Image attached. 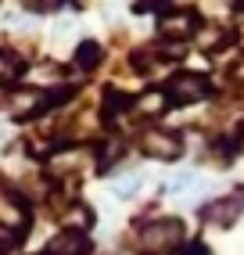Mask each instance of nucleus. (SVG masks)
<instances>
[{
  "label": "nucleus",
  "mask_w": 244,
  "mask_h": 255,
  "mask_svg": "<svg viewBox=\"0 0 244 255\" xmlns=\"http://www.w3.org/2000/svg\"><path fill=\"white\" fill-rule=\"evenodd\" d=\"M208 94H212L208 79L194 76V72H176L169 79V87H165V97L172 101V105H194V101H205Z\"/></svg>",
  "instance_id": "obj_2"
},
{
  "label": "nucleus",
  "mask_w": 244,
  "mask_h": 255,
  "mask_svg": "<svg viewBox=\"0 0 244 255\" xmlns=\"http://www.w3.org/2000/svg\"><path fill=\"white\" fill-rule=\"evenodd\" d=\"M198 187H201V180H198V173H190V169L169 176V194H190V191H198Z\"/></svg>",
  "instance_id": "obj_9"
},
{
  "label": "nucleus",
  "mask_w": 244,
  "mask_h": 255,
  "mask_svg": "<svg viewBox=\"0 0 244 255\" xmlns=\"http://www.w3.org/2000/svg\"><path fill=\"white\" fill-rule=\"evenodd\" d=\"M140 187H144L140 176H122V180L112 183V194H115V198H133L136 191H140Z\"/></svg>",
  "instance_id": "obj_11"
},
{
  "label": "nucleus",
  "mask_w": 244,
  "mask_h": 255,
  "mask_svg": "<svg viewBox=\"0 0 244 255\" xmlns=\"http://www.w3.org/2000/svg\"><path fill=\"white\" fill-rule=\"evenodd\" d=\"M165 105H169V97H165V94H144L140 101H136V108L147 112V115H162Z\"/></svg>",
  "instance_id": "obj_12"
},
{
  "label": "nucleus",
  "mask_w": 244,
  "mask_h": 255,
  "mask_svg": "<svg viewBox=\"0 0 244 255\" xmlns=\"http://www.w3.org/2000/svg\"><path fill=\"white\" fill-rule=\"evenodd\" d=\"M241 212H244V191H234V194L212 201V205H205V223H212V227H230Z\"/></svg>",
  "instance_id": "obj_5"
},
{
  "label": "nucleus",
  "mask_w": 244,
  "mask_h": 255,
  "mask_svg": "<svg viewBox=\"0 0 244 255\" xmlns=\"http://www.w3.org/2000/svg\"><path fill=\"white\" fill-rule=\"evenodd\" d=\"M180 255H208V252H205L201 245H183V252H180Z\"/></svg>",
  "instance_id": "obj_15"
},
{
  "label": "nucleus",
  "mask_w": 244,
  "mask_h": 255,
  "mask_svg": "<svg viewBox=\"0 0 244 255\" xmlns=\"http://www.w3.org/2000/svg\"><path fill=\"white\" fill-rule=\"evenodd\" d=\"M198 29V14L194 11H162V18H158V36L162 40H183L190 36V32Z\"/></svg>",
  "instance_id": "obj_4"
},
{
  "label": "nucleus",
  "mask_w": 244,
  "mask_h": 255,
  "mask_svg": "<svg viewBox=\"0 0 244 255\" xmlns=\"http://www.w3.org/2000/svg\"><path fill=\"white\" fill-rule=\"evenodd\" d=\"M25 72V65L18 61V54H11V50L0 47V83H11V79H18Z\"/></svg>",
  "instance_id": "obj_8"
},
{
  "label": "nucleus",
  "mask_w": 244,
  "mask_h": 255,
  "mask_svg": "<svg viewBox=\"0 0 244 255\" xmlns=\"http://www.w3.org/2000/svg\"><path fill=\"white\" fill-rule=\"evenodd\" d=\"M241 147H244V137H241Z\"/></svg>",
  "instance_id": "obj_16"
},
{
  "label": "nucleus",
  "mask_w": 244,
  "mask_h": 255,
  "mask_svg": "<svg viewBox=\"0 0 244 255\" xmlns=\"http://www.w3.org/2000/svg\"><path fill=\"white\" fill-rule=\"evenodd\" d=\"M90 252V241H86L83 230H65L58 237H50V245L43 255H86Z\"/></svg>",
  "instance_id": "obj_7"
},
{
  "label": "nucleus",
  "mask_w": 244,
  "mask_h": 255,
  "mask_svg": "<svg viewBox=\"0 0 244 255\" xmlns=\"http://www.w3.org/2000/svg\"><path fill=\"white\" fill-rule=\"evenodd\" d=\"M97 61H101V43L97 40H83L79 50H76V65L79 69H94Z\"/></svg>",
  "instance_id": "obj_10"
},
{
  "label": "nucleus",
  "mask_w": 244,
  "mask_h": 255,
  "mask_svg": "<svg viewBox=\"0 0 244 255\" xmlns=\"http://www.w3.org/2000/svg\"><path fill=\"white\" fill-rule=\"evenodd\" d=\"M144 147H147V155L154 158H176L180 151H183V140L176 137V133H169V129H151L147 137H144Z\"/></svg>",
  "instance_id": "obj_6"
},
{
  "label": "nucleus",
  "mask_w": 244,
  "mask_h": 255,
  "mask_svg": "<svg viewBox=\"0 0 244 255\" xmlns=\"http://www.w3.org/2000/svg\"><path fill=\"white\" fill-rule=\"evenodd\" d=\"M61 97H65V90L50 94V97H43L40 90H18V94H11V101H7V112H11V119H32V115H40L43 108L58 105Z\"/></svg>",
  "instance_id": "obj_3"
},
{
  "label": "nucleus",
  "mask_w": 244,
  "mask_h": 255,
  "mask_svg": "<svg viewBox=\"0 0 244 255\" xmlns=\"http://www.w3.org/2000/svg\"><path fill=\"white\" fill-rule=\"evenodd\" d=\"M0 223H14V227H22V223H25V212H22V205L0 201Z\"/></svg>",
  "instance_id": "obj_13"
},
{
  "label": "nucleus",
  "mask_w": 244,
  "mask_h": 255,
  "mask_svg": "<svg viewBox=\"0 0 244 255\" xmlns=\"http://www.w3.org/2000/svg\"><path fill=\"white\" fill-rule=\"evenodd\" d=\"M25 7L29 11H50V7H54V0H25Z\"/></svg>",
  "instance_id": "obj_14"
},
{
  "label": "nucleus",
  "mask_w": 244,
  "mask_h": 255,
  "mask_svg": "<svg viewBox=\"0 0 244 255\" xmlns=\"http://www.w3.org/2000/svg\"><path fill=\"white\" fill-rule=\"evenodd\" d=\"M183 237H187L183 219H154L140 230V248L147 255H169L183 248Z\"/></svg>",
  "instance_id": "obj_1"
}]
</instances>
